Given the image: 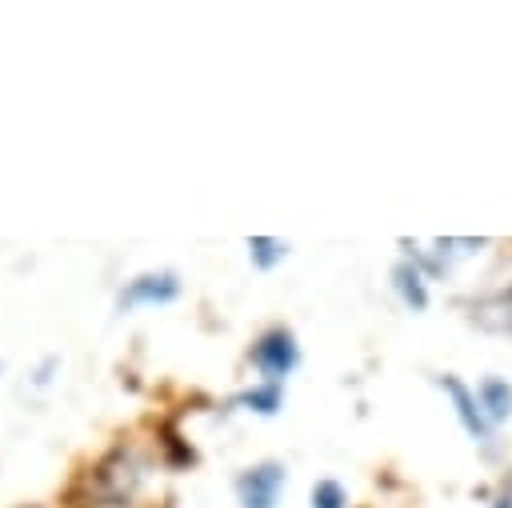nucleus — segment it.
Here are the masks:
<instances>
[{
    "instance_id": "1",
    "label": "nucleus",
    "mask_w": 512,
    "mask_h": 508,
    "mask_svg": "<svg viewBox=\"0 0 512 508\" xmlns=\"http://www.w3.org/2000/svg\"><path fill=\"white\" fill-rule=\"evenodd\" d=\"M284 464L280 460H260L252 468H244L236 480H232V492H236V504L240 508H276L280 504V492H284Z\"/></svg>"
},
{
    "instance_id": "2",
    "label": "nucleus",
    "mask_w": 512,
    "mask_h": 508,
    "mask_svg": "<svg viewBox=\"0 0 512 508\" xmlns=\"http://www.w3.org/2000/svg\"><path fill=\"white\" fill-rule=\"evenodd\" d=\"M252 364L268 384H284V376L300 364V344L288 328H268L256 344H252Z\"/></svg>"
},
{
    "instance_id": "3",
    "label": "nucleus",
    "mask_w": 512,
    "mask_h": 508,
    "mask_svg": "<svg viewBox=\"0 0 512 508\" xmlns=\"http://www.w3.org/2000/svg\"><path fill=\"white\" fill-rule=\"evenodd\" d=\"M176 296H180L176 272H144V276H136L120 288L116 308L128 312V308H140V304H172Z\"/></svg>"
},
{
    "instance_id": "4",
    "label": "nucleus",
    "mask_w": 512,
    "mask_h": 508,
    "mask_svg": "<svg viewBox=\"0 0 512 508\" xmlns=\"http://www.w3.org/2000/svg\"><path fill=\"white\" fill-rule=\"evenodd\" d=\"M436 384L448 392V400H452V408H456V420H460V428H464L472 440H492V424H488V416L480 412V400H476V392H472V388H464L456 376H440Z\"/></svg>"
},
{
    "instance_id": "5",
    "label": "nucleus",
    "mask_w": 512,
    "mask_h": 508,
    "mask_svg": "<svg viewBox=\"0 0 512 508\" xmlns=\"http://www.w3.org/2000/svg\"><path fill=\"white\" fill-rule=\"evenodd\" d=\"M472 320L484 328V332H496V336H512V284L488 292L484 300L472 304Z\"/></svg>"
},
{
    "instance_id": "6",
    "label": "nucleus",
    "mask_w": 512,
    "mask_h": 508,
    "mask_svg": "<svg viewBox=\"0 0 512 508\" xmlns=\"http://www.w3.org/2000/svg\"><path fill=\"white\" fill-rule=\"evenodd\" d=\"M392 288H396V296L404 300V308H412V312H424V308H428V284H424V272H420L412 260H396V268H392Z\"/></svg>"
},
{
    "instance_id": "7",
    "label": "nucleus",
    "mask_w": 512,
    "mask_h": 508,
    "mask_svg": "<svg viewBox=\"0 0 512 508\" xmlns=\"http://www.w3.org/2000/svg\"><path fill=\"white\" fill-rule=\"evenodd\" d=\"M476 400H480V412L488 416V424H500L512 416V384L500 376H484L476 384Z\"/></svg>"
},
{
    "instance_id": "8",
    "label": "nucleus",
    "mask_w": 512,
    "mask_h": 508,
    "mask_svg": "<svg viewBox=\"0 0 512 508\" xmlns=\"http://www.w3.org/2000/svg\"><path fill=\"white\" fill-rule=\"evenodd\" d=\"M232 404H240V408H248V412H260V416H272V412H280V404H284V384H256V388H248V392H240Z\"/></svg>"
},
{
    "instance_id": "9",
    "label": "nucleus",
    "mask_w": 512,
    "mask_h": 508,
    "mask_svg": "<svg viewBox=\"0 0 512 508\" xmlns=\"http://www.w3.org/2000/svg\"><path fill=\"white\" fill-rule=\"evenodd\" d=\"M284 256H288V240H276V236H248V260H252V268L272 272Z\"/></svg>"
},
{
    "instance_id": "10",
    "label": "nucleus",
    "mask_w": 512,
    "mask_h": 508,
    "mask_svg": "<svg viewBox=\"0 0 512 508\" xmlns=\"http://www.w3.org/2000/svg\"><path fill=\"white\" fill-rule=\"evenodd\" d=\"M312 508H348V492L340 480H316L312 484Z\"/></svg>"
},
{
    "instance_id": "11",
    "label": "nucleus",
    "mask_w": 512,
    "mask_h": 508,
    "mask_svg": "<svg viewBox=\"0 0 512 508\" xmlns=\"http://www.w3.org/2000/svg\"><path fill=\"white\" fill-rule=\"evenodd\" d=\"M24 508H40V504H24Z\"/></svg>"
},
{
    "instance_id": "12",
    "label": "nucleus",
    "mask_w": 512,
    "mask_h": 508,
    "mask_svg": "<svg viewBox=\"0 0 512 508\" xmlns=\"http://www.w3.org/2000/svg\"><path fill=\"white\" fill-rule=\"evenodd\" d=\"M0 372H4V364H0Z\"/></svg>"
}]
</instances>
